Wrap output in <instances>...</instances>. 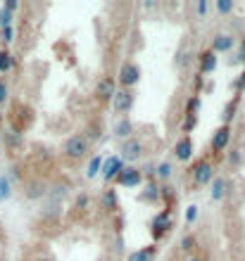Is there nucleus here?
I'll return each instance as SVG.
<instances>
[{
	"label": "nucleus",
	"instance_id": "19",
	"mask_svg": "<svg viewBox=\"0 0 245 261\" xmlns=\"http://www.w3.org/2000/svg\"><path fill=\"white\" fill-rule=\"evenodd\" d=\"M102 206H105V209H109V212H115V209H117V193L112 190V188L102 195Z\"/></svg>",
	"mask_w": 245,
	"mask_h": 261
},
{
	"label": "nucleus",
	"instance_id": "21",
	"mask_svg": "<svg viewBox=\"0 0 245 261\" xmlns=\"http://www.w3.org/2000/svg\"><path fill=\"white\" fill-rule=\"evenodd\" d=\"M100 169H102V159L100 157H93V159H91V164H88V169H86V176H88V178H93Z\"/></svg>",
	"mask_w": 245,
	"mask_h": 261
},
{
	"label": "nucleus",
	"instance_id": "25",
	"mask_svg": "<svg viewBox=\"0 0 245 261\" xmlns=\"http://www.w3.org/2000/svg\"><path fill=\"white\" fill-rule=\"evenodd\" d=\"M197 107H200V97L193 95L191 100H188V105H186V114H195Z\"/></svg>",
	"mask_w": 245,
	"mask_h": 261
},
{
	"label": "nucleus",
	"instance_id": "23",
	"mask_svg": "<svg viewBox=\"0 0 245 261\" xmlns=\"http://www.w3.org/2000/svg\"><path fill=\"white\" fill-rule=\"evenodd\" d=\"M195 124H197L195 114H186V119H184V133H191V130L195 128Z\"/></svg>",
	"mask_w": 245,
	"mask_h": 261
},
{
	"label": "nucleus",
	"instance_id": "1",
	"mask_svg": "<svg viewBox=\"0 0 245 261\" xmlns=\"http://www.w3.org/2000/svg\"><path fill=\"white\" fill-rule=\"evenodd\" d=\"M62 150H64V154L69 159H83L91 152V140L86 136H72L67 138V143H64Z\"/></svg>",
	"mask_w": 245,
	"mask_h": 261
},
{
	"label": "nucleus",
	"instance_id": "10",
	"mask_svg": "<svg viewBox=\"0 0 245 261\" xmlns=\"http://www.w3.org/2000/svg\"><path fill=\"white\" fill-rule=\"evenodd\" d=\"M131 107H133V93H131V90H119V93H115V112L126 114Z\"/></svg>",
	"mask_w": 245,
	"mask_h": 261
},
{
	"label": "nucleus",
	"instance_id": "37",
	"mask_svg": "<svg viewBox=\"0 0 245 261\" xmlns=\"http://www.w3.org/2000/svg\"><path fill=\"white\" fill-rule=\"evenodd\" d=\"M240 60L245 62V38H243V48H240Z\"/></svg>",
	"mask_w": 245,
	"mask_h": 261
},
{
	"label": "nucleus",
	"instance_id": "15",
	"mask_svg": "<svg viewBox=\"0 0 245 261\" xmlns=\"http://www.w3.org/2000/svg\"><path fill=\"white\" fill-rule=\"evenodd\" d=\"M141 199H143V202H150V204L160 202V188H157L152 180H148V186H145V190H143V195H141Z\"/></svg>",
	"mask_w": 245,
	"mask_h": 261
},
{
	"label": "nucleus",
	"instance_id": "33",
	"mask_svg": "<svg viewBox=\"0 0 245 261\" xmlns=\"http://www.w3.org/2000/svg\"><path fill=\"white\" fill-rule=\"evenodd\" d=\"M207 0H200V3H197V14H207Z\"/></svg>",
	"mask_w": 245,
	"mask_h": 261
},
{
	"label": "nucleus",
	"instance_id": "17",
	"mask_svg": "<svg viewBox=\"0 0 245 261\" xmlns=\"http://www.w3.org/2000/svg\"><path fill=\"white\" fill-rule=\"evenodd\" d=\"M226 188H229V183H226L224 178H214V183H212V199H214V202L224 199Z\"/></svg>",
	"mask_w": 245,
	"mask_h": 261
},
{
	"label": "nucleus",
	"instance_id": "22",
	"mask_svg": "<svg viewBox=\"0 0 245 261\" xmlns=\"http://www.w3.org/2000/svg\"><path fill=\"white\" fill-rule=\"evenodd\" d=\"M12 67V55L7 50H0V71H7Z\"/></svg>",
	"mask_w": 245,
	"mask_h": 261
},
{
	"label": "nucleus",
	"instance_id": "16",
	"mask_svg": "<svg viewBox=\"0 0 245 261\" xmlns=\"http://www.w3.org/2000/svg\"><path fill=\"white\" fill-rule=\"evenodd\" d=\"M115 133H117V138H122V140H129L131 133H133V124H131L129 119H122V121L115 126Z\"/></svg>",
	"mask_w": 245,
	"mask_h": 261
},
{
	"label": "nucleus",
	"instance_id": "4",
	"mask_svg": "<svg viewBox=\"0 0 245 261\" xmlns=\"http://www.w3.org/2000/svg\"><path fill=\"white\" fill-rule=\"evenodd\" d=\"M229 143H231V128H229V126H221V128H217L214 136H212V152H214V154H224Z\"/></svg>",
	"mask_w": 245,
	"mask_h": 261
},
{
	"label": "nucleus",
	"instance_id": "31",
	"mask_svg": "<svg viewBox=\"0 0 245 261\" xmlns=\"http://www.w3.org/2000/svg\"><path fill=\"white\" fill-rule=\"evenodd\" d=\"M86 204H88V195H79V197H76V206H79V209H86Z\"/></svg>",
	"mask_w": 245,
	"mask_h": 261
},
{
	"label": "nucleus",
	"instance_id": "6",
	"mask_svg": "<svg viewBox=\"0 0 245 261\" xmlns=\"http://www.w3.org/2000/svg\"><path fill=\"white\" fill-rule=\"evenodd\" d=\"M138 79H141V69H138L133 62H126V64H124L122 71H119V83L124 86V90H129L131 86H136Z\"/></svg>",
	"mask_w": 245,
	"mask_h": 261
},
{
	"label": "nucleus",
	"instance_id": "7",
	"mask_svg": "<svg viewBox=\"0 0 245 261\" xmlns=\"http://www.w3.org/2000/svg\"><path fill=\"white\" fill-rule=\"evenodd\" d=\"M115 180L119 183V186H124V188H136V186H141L143 176H141V171L133 169V166H124Z\"/></svg>",
	"mask_w": 245,
	"mask_h": 261
},
{
	"label": "nucleus",
	"instance_id": "34",
	"mask_svg": "<svg viewBox=\"0 0 245 261\" xmlns=\"http://www.w3.org/2000/svg\"><path fill=\"white\" fill-rule=\"evenodd\" d=\"M5 97H7V88H5V83L0 81V105L5 102Z\"/></svg>",
	"mask_w": 245,
	"mask_h": 261
},
{
	"label": "nucleus",
	"instance_id": "39",
	"mask_svg": "<svg viewBox=\"0 0 245 261\" xmlns=\"http://www.w3.org/2000/svg\"><path fill=\"white\" fill-rule=\"evenodd\" d=\"M0 261H5V259H0Z\"/></svg>",
	"mask_w": 245,
	"mask_h": 261
},
{
	"label": "nucleus",
	"instance_id": "11",
	"mask_svg": "<svg viewBox=\"0 0 245 261\" xmlns=\"http://www.w3.org/2000/svg\"><path fill=\"white\" fill-rule=\"evenodd\" d=\"M231 48H233V36L217 34L212 38V53H229Z\"/></svg>",
	"mask_w": 245,
	"mask_h": 261
},
{
	"label": "nucleus",
	"instance_id": "27",
	"mask_svg": "<svg viewBox=\"0 0 245 261\" xmlns=\"http://www.w3.org/2000/svg\"><path fill=\"white\" fill-rule=\"evenodd\" d=\"M10 21H12V12H7L5 7L0 10V27L5 29V27H10Z\"/></svg>",
	"mask_w": 245,
	"mask_h": 261
},
{
	"label": "nucleus",
	"instance_id": "30",
	"mask_svg": "<svg viewBox=\"0 0 245 261\" xmlns=\"http://www.w3.org/2000/svg\"><path fill=\"white\" fill-rule=\"evenodd\" d=\"M195 219H197V206H188V212H186V221L193 223Z\"/></svg>",
	"mask_w": 245,
	"mask_h": 261
},
{
	"label": "nucleus",
	"instance_id": "2",
	"mask_svg": "<svg viewBox=\"0 0 245 261\" xmlns=\"http://www.w3.org/2000/svg\"><path fill=\"white\" fill-rule=\"evenodd\" d=\"M143 143L138 140V138H129V140H124L122 145V159H126V162H138V159L143 157Z\"/></svg>",
	"mask_w": 245,
	"mask_h": 261
},
{
	"label": "nucleus",
	"instance_id": "8",
	"mask_svg": "<svg viewBox=\"0 0 245 261\" xmlns=\"http://www.w3.org/2000/svg\"><path fill=\"white\" fill-rule=\"evenodd\" d=\"M115 79H109V76H105V79H100L96 86V97L100 100V102H109V100H115Z\"/></svg>",
	"mask_w": 245,
	"mask_h": 261
},
{
	"label": "nucleus",
	"instance_id": "12",
	"mask_svg": "<svg viewBox=\"0 0 245 261\" xmlns=\"http://www.w3.org/2000/svg\"><path fill=\"white\" fill-rule=\"evenodd\" d=\"M174 154H176V159H181V162L191 159V154H193V143H191V138H188V136L181 138V140L176 143V147H174Z\"/></svg>",
	"mask_w": 245,
	"mask_h": 261
},
{
	"label": "nucleus",
	"instance_id": "32",
	"mask_svg": "<svg viewBox=\"0 0 245 261\" xmlns=\"http://www.w3.org/2000/svg\"><path fill=\"white\" fill-rule=\"evenodd\" d=\"M12 34H14L12 27H5V29H3V41L10 43V41H12Z\"/></svg>",
	"mask_w": 245,
	"mask_h": 261
},
{
	"label": "nucleus",
	"instance_id": "28",
	"mask_svg": "<svg viewBox=\"0 0 245 261\" xmlns=\"http://www.w3.org/2000/svg\"><path fill=\"white\" fill-rule=\"evenodd\" d=\"M181 247H184L186 252H193V249H195V238H191V235H186L184 240H181Z\"/></svg>",
	"mask_w": 245,
	"mask_h": 261
},
{
	"label": "nucleus",
	"instance_id": "38",
	"mask_svg": "<svg viewBox=\"0 0 245 261\" xmlns=\"http://www.w3.org/2000/svg\"><path fill=\"white\" fill-rule=\"evenodd\" d=\"M188 261H203V259H188Z\"/></svg>",
	"mask_w": 245,
	"mask_h": 261
},
{
	"label": "nucleus",
	"instance_id": "24",
	"mask_svg": "<svg viewBox=\"0 0 245 261\" xmlns=\"http://www.w3.org/2000/svg\"><path fill=\"white\" fill-rule=\"evenodd\" d=\"M243 90H245V71L238 76V79H236V83H233V95L240 97V93H243Z\"/></svg>",
	"mask_w": 245,
	"mask_h": 261
},
{
	"label": "nucleus",
	"instance_id": "36",
	"mask_svg": "<svg viewBox=\"0 0 245 261\" xmlns=\"http://www.w3.org/2000/svg\"><path fill=\"white\" fill-rule=\"evenodd\" d=\"M238 162H240V154L233 150V152H231V164H238Z\"/></svg>",
	"mask_w": 245,
	"mask_h": 261
},
{
	"label": "nucleus",
	"instance_id": "9",
	"mask_svg": "<svg viewBox=\"0 0 245 261\" xmlns=\"http://www.w3.org/2000/svg\"><path fill=\"white\" fill-rule=\"evenodd\" d=\"M124 169V159L122 157H109L105 164H102V178L105 180H112V178H117L119 176V171Z\"/></svg>",
	"mask_w": 245,
	"mask_h": 261
},
{
	"label": "nucleus",
	"instance_id": "20",
	"mask_svg": "<svg viewBox=\"0 0 245 261\" xmlns=\"http://www.w3.org/2000/svg\"><path fill=\"white\" fill-rule=\"evenodd\" d=\"M171 173H174V166L169 164V162H162V164L157 166V176L162 180H167V178H171Z\"/></svg>",
	"mask_w": 245,
	"mask_h": 261
},
{
	"label": "nucleus",
	"instance_id": "26",
	"mask_svg": "<svg viewBox=\"0 0 245 261\" xmlns=\"http://www.w3.org/2000/svg\"><path fill=\"white\" fill-rule=\"evenodd\" d=\"M217 10H219L221 14L231 12V10H233V3H231V0H217Z\"/></svg>",
	"mask_w": 245,
	"mask_h": 261
},
{
	"label": "nucleus",
	"instance_id": "14",
	"mask_svg": "<svg viewBox=\"0 0 245 261\" xmlns=\"http://www.w3.org/2000/svg\"><path fill=\"white\" fill-rule=\"evenodd\" d=\"M157 254V247L155 245H148V247L138 249V252H131L129 254V261H152Z\"/></svg>",
	"mask_w": 245,
	"mask_h": 261
},
{
	"label": "nucleus",
	"instance_id": "18",
	"mask_svg": "<svg viewBox=\"0 0 245 261\" xmlns=\"http://www.w3.org/2000/svg\"><path fill=\"white\" fill-rule=\"evenodd\" d=\"M238 102H240V97L233 95V100L224 107V114H221V117H224V126H229L233 121V117H236V110H238Z\"/></svg>",
	"mask_w": 245,
	"mask_h": 261
},
{
	"label": "nucleus",
	"instance_id": "35",
	"mask_svg": "<svg viewBox=\"0 0 245 261\" xmlns=\"http://www.w3.org/2000/svg\"><path fill=\"white\" fill-rule=\"evenodd\" d=\"M5 10H7V12H14V10H17V0H7Z\"/></svg>",
	"mask_w": 245,
	"mask_h": 261
},
{
	"label": "nucleus",
	"instance_id": "29",
	"mask_svg": "<svg viewBox=\"0 0 245 261\" xmlns=\"http://www.w3.org/2000/svg\"><path fill=\"white\" fill-rule=\"evenodd\" d=\"M7 197H10V183H7V178H0V199Z\"/></svg>",
	"mask_w": 245,
	"mask_h": 261
},
{
	"label": "nucleus",
	"instance_id": "3",
	"mask_svg": "<svg viewBox=\"0 0 245 261\" xmlns=\"http://www.w3.org/2000/svg\"><path fill=\"white\" fill-rule=\"evenodd\" d=\"M212 178H214V166L210 164V162H197L195 166H193V180H195L197 186H207V183H212Z\"/></svg>",
	"mask_w": 245,
	"mask_h": 261
},
{
	"label": "nucleus",
	"instance_id": "13",
	"mask_svg": "<svg viewBox=\"0 0 245 261\" xmlns=\"http://www.w3.org/2000/svg\"><path fill=\"white\" fill-rule=\"evenodd\" d=\"M200 69H203V74H210L217 69V53H212V50H205L203 55H200Z\"/></svg>",
	"mask_w": 245,
	"mask_h": 261
},
{
	"label": "nucleus",
	"instance_id": "5",
	"mask_svg": "<svg viewBox=\"0 0 245 261\" xmlns=\"http://www.w3.org/2000/svg\"><path fill=\"white\" fill-rule=\"evenodd\" d=\"M150 228H152V238H155V240H160V238H162V235L171 228V212H169V209H164V212L157 214L155 219H152V226H150Z\"/></svg>",
	"mask_w": 245,
	"mask_h": 261
}]
</instances>
